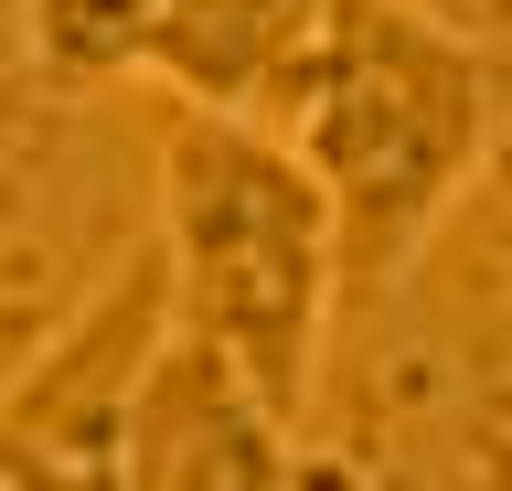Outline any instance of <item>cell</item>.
<instances>
[{
    "mask_svg": "<svg viewBox=\"0 0 512 491\" xmlns=\"http://www.w3.org/2000/svg\"><path fill=\"white\" fill-rule=\"evenodd\" d=\"M160 342H171V267L160 246H128L54 321V342L0 385V449L54 491H118L128 406H139V374Z\"/></svg>",
    "mask_w": 512,
    "mask_h": 491,
    "instance_id": "cell-3",
    "label": "cell"
},
{
    "mask_svg": "<svg viewBox=\"0 0 512 491\" xmlns=\"http://www.w3.org/2000/svg\"><path fill=\"white\" fill-rule=\"evenodd\" d=\"M320 11L331 0H171L150 54H139V75L171 107L256 118L267 129L278 97H288V75L310 65V43H320Z\"/></svg>",
    "mask_w": 512,
    "mask_h": 491,
    "instance_id": "cell-5",
    "label": "cell"
},
{
    "mask_svg": "<svg viewBox=\"0 0 512 491\" xmlns=\"http://www.w3.org/2000/svg\"><path fill=\"white\" fill-rule=\"evenodd\" d=\"M288 438L299 427L267 417V395L235 363L171 331L139 374V406H128L118 491H288Z\"/></svg>",
    "mask_w": 512,
    "mask_h": 491,
    "instance_id": "cell-4",
    "label": "cell"
},
{
    "mask_svg": "<svg viewBox=\"0 0 512 491\" xmlns=\"http://www.w3.org/2000/svg\"><path fill=\"white\" fill-rule=\"evenodd\" d=\"M150 193H160L150 246L171 267V331L224 353L267 395V417L299 427L320 395L331 310H342V235H331L320 182L256 118L160 107Z\"/></svg>",
    "mask_w": 512,
    "mask_h": 491,
    "instance_id": "cell-2",
    "label": "cell"
},
{
    "mask_svg": "<svg viewBox=\"0 0 512 491\" xmlns=\"http://www.w3.org/2000/svg\"><path fill=\"white\" fill-rule=\"evenodd\" d=\"M0 491H54V481H32V470H22V459H11V449H0Z\"/></svg>",
    "mask_w": 512,
    "mask_h": 491,
    "instance_id": "cell-7",
    "label": "cell"
},
{
    "mask_svg": "<svg viewBox=\"0 0 512 491\" xmlns=\"http://www.w3.org/2000/svg\"><path fill=\"white\" fill-rule=\"evenodd\" d=\"M502 118V75L448 11L427 0H331L310 65L288 75L267 129L331 203L342 299L406 289L427 235L470 203Z\"/></svg>",
    "mask_w": 512,
    "mask_h": 491,
    "instance_id": "cell-1",
    "label": "cell"
},
{
    "mask_svg": "<svg viewBox=\"0 0 512 491\" xmlns=\"http://www.w3.org/2000/svg\"><path fill=\"white\" fill-rule=\"evenodd\" d=\"M171 0H22V43L54 86H118L139 75Z\"/></svg>",
    "mask_w": 512,
    "mask_h": 491,
    "instance_id": "cell-6",
    "label": "cell"
}]
</instances>
